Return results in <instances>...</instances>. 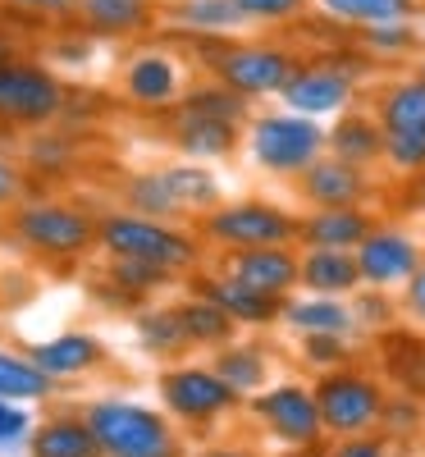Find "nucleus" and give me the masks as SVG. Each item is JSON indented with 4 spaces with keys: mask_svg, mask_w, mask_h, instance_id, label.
Returning <instances> with one entry per match:
<instances>
[{
    "mask_svg": "<svg viewBox=\"0 0 425 457\" xmlns=\"http://www.w3.org/2000/svg\"><path fill=\"white\" fill-rule=\"evenodd\" d=\"M243 19H293L306 0H234Z\"/></svg>",
    "mask_w": 425,
    "mask_h": 457,
    "instance_id": "obj_43",
    "label": "nucleus"
},
{
    "mask_svg": "<svg viewBox=\"0 0 425 457\" xmlns=\"http://www.w3.org/2000/svg\"><path fill=\"white\" fill-rule=\"evenodd\" d=\"M28 453L32 457H101L83 416H51V421L32 426Z\"/></svg>",
    "mask_w": 425,
    "mask_h": 457,
    "instance_id": "obj_20",
    "label": "nucleus"
},
{
    "mask_svg": "<svg viewBox=\"0 0 425 457\" xmlns=\"http://www.w3.org/2000/svg\"><path fill=\"white\" fill-rule=\"evenodd\" d=\"M252 156L270 174H302L316 156H325V129L306 114H265L252 124Z\"/></svg>",
    "mask_w": 425,
    "mask_h": 457,
    "instance_id": "obj_4",
    "label": "nucleus"
},
{
    "mask_svg": "<svg viewBox=\"0 0 425 457\" xmlns=\"http://www.w3.org/2000/svg\"><path fill=\"white\" fill-rule=\"evenodd\" d=\"M321 5L334 19H343V23L371 28V23H403V19H412L416 0H321Z\"/></svg>",
    "mask_w": 425,
    "mask_h": 457,
    "instance_id": "obj_29",
    "label": "nucleus"
},
{
    "mask_svg": "<svg viewBox=\"0 0 425 457\" xmlns=\"http://www.w3.org/2000/svg\"><path fill=\"white\" fill-rule=\"evenodd\" d=\"M384 161L398 165V170L421 174L425 170V133H394V129H384Z\"/></svg>",
    "mask_w": 425,
    "mask_h": 457,
    "instance_id": "obj_35",
    "label": "nucleus"
},
{
    "mask_svg": "<svg viewBox=\"0 0 425 457\" xmlns=\"http://www.w3.org/2000/svg\"><path fill=\"white\" fill-rule=\"evenodd\" d=\"M284 105L306 120H321V114H338L353 101V73L338 64H316V69H293L288 83L279 87Z\"/></svg>",
    "mask_w": 425,
    "mask_h": 457,
    "instance_id": "obj_9",
    "label": "nucleus"
},
{
    "mask_svg": "<svg viewBox=\"0 0 425 457\" xmlns=\"http://www.w3.org/2000/svg\"><path fill=\"white\" fill-rule=\"evenodd\" d=\"M14 5H23V10H51L55 14V10H69L73 0H14Z\"/></svg>",
    "mask_w": 425,
    "mask_h": 457,
    "instance_id": "obj_46",
    "label": "nucleus"
},
{
    "mask_svg": "<svg viewBox=\"0 0 425 457\" xmlns=\"http://www.w3.org/2000/svg\"><path fill=\"white\" fill-rule=\"evenodd\" d=\"M288 457H329V453H325V444H316V448H293Z\"/></svg>",
    "mask_w": 425,
    "mask_h": 457,
    "instance_id": "obj_48",
    "label": "nucleus"
},
{
    "mask_svg": "<svg viewBox=\"0 0 425 457\" xmlns=\"http://www.w3.org/2000/svg\"><path fill=\"white\" fill-rule=\"evenodd\" d=\"M55 394V379L46 370H37L32 357H19L10 348H0V398L5 403H46Z\"/></svg>",
    "mask_w": 425,
    "mask_h": 457,
    "instance_id": "obj_23",
    "label": "nucleus"
},
{
    "mask_svg": "<svg viewBox=\"0 0 425 457\" xmlns=\"http://www.w3.org/2000/svg\"><path fill=\"white\" fill-rule=\"evenodd\" d=\"M206 234L224 243L229 252L238 247H293L297 243V220L270 202H238L224 206L206 220Z\"/></svg>",
    "mask_w": 425,
    "mask_h": 457,
    "instance_id": "obj_7",
    "label": "nucleus"
},
{
    "mask_svg": "<svg viewBox=\"0 0 425 457\" xmlns=\"http://www.w3.org/2000/svg\"><path fill=\"white\" fill-rule=\"evenodd\" d=\"M88 19L105 32H129L142 23V0H83Z\"/></svg>",
    "mask_w": 425,
    "mask_h": 457,
    "instance_id": "obj_34",
    "label": "nucleus"
},
{
    "mask_svg": "<svg viewBox=\"0 0 425 457\" xmlns=\"http://www.w3.org/2000/svg\"><path fill=\"white\" fill-rule=\"evenodd\" d=\"M325 146H329V156L366 170L371 161L384 156V129L375 120H362V114H347V120L334 124V133H325Z\"/></svg>",
    "mask_w": 425,
    "mask_h": 457,
    "instance_id": "obj_22",
    "label": "nucleus"
},
{
    "mask_svg": "<svg viewBox=\"0 0 425 457\" xmlns=\"http://www.w3.org/2000/svg\"><path fill=\"white\" fill-rule=\"evenodd\" d=\"M302 361L316 375H325V370H338L353 361V348H347L343 334H302Z\"/></svg>",
    "mask_w": 425,
    "mask_h": 457,
    "instance_id": "obj_33",
    "label": "nucleus"
},
{
    "mask_svg": "<svg viewBox=\"0 0 425 457\" xmlns=\"http://www.w3.org/2000/svg\"><path fill=\"white\" fill-rule=\"evenodd\" d=\"M403 316L412 320V325H421L425 329V261L412 270V279L403 284Z\"/></svg>",
    "mask_w": 425,
    "mask_h": 457,
    "instance_id": "obj_44",
    "label": "nucleus"
},
{
    "mask_svg": "<svg viewBox=\"0 0 425 457\" xmlns=\"http://www.w3.org/2000/svg\"><path fill=\"white\" fill-rule=\"evenodd\" d=\"M19 238L32 243L37 252L73 256L92 243V220L69 206H28L19 211Z\"/></svg>",
    "mask_w": 425,
    "mask_h": 457,
    "instance_id": "obj_10",
    "label": "nucleus"
},
{
    "mask_svg": "<svg viewBox=\"0 0 425 457\" xmlns=\"http://www.w3.org/2000/svg\"><path fill=\"white\" fill-rule=\"evenodd\" d=\"M247 110V96H238L234 87H202L183 101V114H211V120H229L238 124Z\"/></svg>",
    "mask_w": 425,
    "mask_h": 457,
    "instance_id": "obj_31",
    "label": "nucleus"
},
{
    "mask_svg": "<svg viewBox=\"0 0 425 457\" xmlns=\"http://www.w3.org/2000/svg\"><path fill=\"white\" fill-rule=\"evenodd\" d=\"M297 288L321 293V297H353L362 288L357 256L338 247H306L297 256Z\"/></svg>",
    "mask_w": 425,
    "mask_h": 457,
    "instance_id": "obj_14",
    "label": "nucleus"
},
{
    "mask_svg": "<svg viewBox=\"0 0 425 457\" xmlns=\"http://www.w3.org/2000/svg\"><path fill=\"white\" fill-rule=\"evenodd\" d=\"M138 338H142V348L156 353V357H170V353L188 348L179 312H146V316H138Z\"/></svg>",
    "mask_w": 425,
    "mask_h": 457,
    "instance_id": "obj_30",
    "label": "nucleus"
},
{
    "mask_svg": "<svg viewBox=\"0 0 425 457\" xmlns=\"http://www.w3.org/2000/svg\"><path fill=\"white\" fill-rule=\"evenodd\" d=\"M161 183H165V193L174 197V206H179V211L215 206V197H220V183H215V174H206V170H192V165L161 170Z\"/></svg>",
    "mask_w": 425,
    "mask_h": 457,
    "instance_id": "obj_27",
    "label": "nucleus"
},
{
    "mask_svg": "<svg viewBox=\"0 0 425 457\" xmlns=\"http://www.w3.org/2000/svg\"><path fill=\"white\" fill-rule=\"evenodd\" d=\"M371 228H375V220L362 206H316L306 220H297V243L353 252L371 234Z\"/></svg>",
    "mask_w": 425,
    "mask_h": 457,
    "instance_id": "obj_16",
    "label": "nucleus"
},
{
    "mask_svg": "<svg viewBox=\"0 0 425 457\" xmlns=\"http://www.w3.org/2000/svg\"><path fill=\"white\" fill-rule=\"evenodd\" d=\"M101 243L114 252V256H138V261H151L161 270H188L197 261V247L192 238L174 234V228L156 224V220H142V215H114L101 224Z\"/></svg>",
    "mask_w": 425,
    "mask_h": 457,
    "instance_id": "obj_6",
    "label": "nucleus"
},
{
    "mask_svg": "<svg viewBox=\"0 0 425 457\" xmlns=\"http://www.w3.org/2000/svg\"><path fill=\"white\" fill-rule=\"evenodd\" d=\"M279 320L302 338V334H343L353 338L357 334V316L343 297H321V293H306V297H284L279 302Z\"/></svg>",
    "mask_w": 425,
    "mask_h": 457,
    "instance_id": "obj_17",
    "label": "nucleus"
},
{
    "mask_svg": "<svg viewBox=\"0 0 425 457\" xmlns=\"http://www.w3.org/2000/svg\"><path fill=\"white\" fill-rule=\"evenodd\" d=\"M389 457H394V453H389Z\"/></svg>",
    "mask_w": 425,
    "mask_h": 457,
    "instance_id": "obj_50",
    "label": "nucleus"
},
{
    "mask_svg": "<svg viewBox=\"0 0 425 457\" xmlns=\"http://www.w3.org/2000/svg\"><path fill=\"white\" fill-rule=\"evenodd\" d=\"M60 110V87L51 73L42 69H28V64H0V114L5 120H51Z\"/></svg>",
    "mask_w": 425,
    "mask_h": 457,
    "instance_id": "obj_12",
    "label": "nucleus"
},
{
    "mask_svg": "<svg viewBox=\"0 0 425 457\" xmlns=\"http://www.w3.org/2000/svg\"><path fill=\"white\" fill-rule=\"evenodd\" d=\"M421 79H425V64H421Z\"/></svg>",
    "mask_w": 425,
    "mask_h": 457,
    "instance_id": "obj_49",
    "label": "nucleus"
},
{
    "mask_svg": "<svg viewBox=\"0 0 425 457\" xmlns=\"http://www.w3.org/2000/svg\"><path fill=\"white\" fill-rule=\"evenodd\" d=\"M366 46L371 51H407L412 46V28L403 23H371L366 28Z\"/></svg>",
    "mask_w": 425,
    "mask_h": 457,
    "instance_id": "obj_42",
    "label": "nucleus"
},
{
    "mask_svg": "<svg viewBox=\"0 0 425 457\" xmlns=\"http://www.w3.org/2000/svg\"><path fill=\"white\" fill-rule=\"evenodd\" d=\"M238 142L234 124L229 120H211V114H183V124H179V146L188 151V156H229Z\"/></svg>",
    "mask_w": 425,
    "mask_h": 457,
    "instance_id": "obj_26",
    "label": "nucleus"
},
{
    "mask_svg": "<svg viewBox=\"0 0 425 457\" xmlns=\"http://www.w3.org/2000/svg\"><path fill=\"white\" fill-rule=\"evenodd\" d=\"M161 403L170 416L188 426H206V421H220V416L238 411L243 398L234 394L220 379L215 366H174L161 375Z\"/></svg>",
    "mask_w": 425,
    "mask_h": 457,
    "instance_id": "obj_5",
    "label": "nucleus"
},
{
    "mask_svg": "<svg viewBox=\"0 0 425 457\" xmlns=\"http://www.w3.org/2000/svg\"><path fill=\"white\" fill-rule=\"evenodd\" d=\"M170 270H161V265H151V261H138V256H120L114 261V284H120L124 293H151V288H161Z\"/></svg>",
    "mask_w": 425,
    "mask_h": 457,
    "instance_id": "obj_36",
    "label": "nucleus"
},
{
    "mask_svg": "<svg viewBox=\"0 0 425 457\" xmlns=\"http://www.w3.org/2000/svg\"><path fill=\"white\" fill-rule=\"evenodd\" d=\"M174 87H179V73H174V64L161 60V55H142V60L129 69V92H133L138 101H146V105H165V101L174 96Z\"/></svg>",
    "mask_w": 425,
    "mask_h": 457,
    "instance_id": "obj_28",
    "label": "nucleus"
},
{
    "mask_svg": "<svg viewBox=\"0 0 425 457\" xmlns=\"http://www.w3.org/2000/svg\"><path fill=\"white\" fill-rule=\"evenodd\" d=\"M183 19H188L192 28H206V32L243 23V14H238L234 0H188V5H183Z\"/></svg>",
    "mask_w": 425,
    "mask_h": 457,
    "instance_id": "obj_37",
    "label": "nucleus"
},
{
    "mask_svg": "<svg viewBox=\"0 0 425 457\" xmlns=\"http://www.w3.org/2000/svg\"><path fill=\"white\" fill-rule=\"evenodd\" d=\"M312 394H316V407H321L325 439L379 430V411H384V398H389V389H384L371 370H357L353 361L316 375Z\"/></svg>",
    "mask_w": 425,
    "mask_h": 457,
    "instance_id": "obj_2",
    "label": "nucleus"
},
{
    "mask_svg": "<svg viewBox=\"0 0 425 457\" xmlns=\"http://www.w3.org/2000/svg\"><path fill=\"white\" fill-rule=\"evenodd\" d=\"M215 370L243 403L270 385V357H265V348H252V343H224L215 357Z\"/></svg>",
    "mask_w": 425,
    "mask_h": 457,
    "instance_id": "obj_21",
    "label": "nucleus"
},
{
    "mask_svg": "<svg viewBox=\"0 0 425 457\" xmlns=\"http://www.w3.org/2000/svg\"><path fill=\"white\" fill-rule=\"evenodd\" d=\"M14 193H19V174H14L5 161H0V202H10Z\"/></svg>",
    "mask_w": 425,
    "mask_h": 457,
    "instance_id": "obj_45",
    "label": "nucleus"
},
{
    "mask_svg": "<svg viewBox=\"0 0 425 457\" xmlns=\"http://www.w3.org/2000/svg\"><path fill=\"white\" fill-rule=\"evenodd\" d=\"M83 421L101 448V457H183L179 430L161 411L129 398H96Z\"/></svg>",
    "mask_w": 425,
    "mask_h": 457,
    "instance_id": "obj_1",
    "label": "nucleus"
},
{
    "mask_svg": "<svg viewBox=\"0 0 425 457\" xmlns=\"http://www.w3.org/2000/svg\"><path fill=\"white\" fill-rule=\"evenodd\" d=\"M302 193L312 206H362L366 174L362 165H347L338 156H316L302 170Z\"/></svg>",
    "mask_w": 425,
    "mask_h": 457,
    "instance_id": "obj_15",
    "label": "nucleus"
},
{
    "mask_svg": "<svg viewBox=\"0 0 425 457\" xmlns=\"http://www.w3.org/2000/svg\"><path fill=\"white\" fill-rule=\"evenodd\" d=\"M293 55L275 51V46H238L220 55V79L224 87H234L238 96H265V92H279L293 73Z\"/></svg>",
    "mask_w": 425,
    "mask_h": 457,
    "instance_id": "obj_11",
    "label": "nucleus"
},
{
    "mask_svg": "<svg viewBox=\"0 0 425 457\" xmlns=\"http://www.w3.org/2000/svg\"><path fill=\"white\" fill-rule=\"evenodd\" d=\"M229 275L265 297L284 302L297 288V252L293 247H238V252H229Z\"/></svg>",
    "mask_w": 425,
    "mask_h": 457,
    "instance_id": "obj_13",
    "label": "nucleus"
},
{
    "mask_svg": "<svg viewBox=\"0 0 425 457\" xmlns=\"http://www.w3.org/2000/svg\"><path fill=\"white\" fill-rule=\"evenodd\" d=\"M37 370H46L51 379H79L88 370H96L105 361L101 343L92 334H60L51 343H37V348L28 353Z\"/></svg>",
    "mask_w": 425,
    "mask_h": 457,
    "instance_id": "obj_19",
    "label": "nucleus"
},
{
    "mask_svg": "<svg viewBox=\"0 0 425 457\" xmlns=\"http://www.w3.org/2000/svg\"><path fill=\"white\" fill-rule=\"evenodd\" d=\"M129 202H133L142 215H179V206H174V197L165 193L161 174H146V179H138V183L129 187Z\"/></svg>",
    "mask_w": 425,
    "mask_h": 457,
    "instance_id": "obj_38",
    "label": "nucleus"
},
{
    "mask_svg": "<svg viewBox=\"0 0 425 457\" xmlns=\"http://www.w3.org/2000/svg\"><path fill=\"white\" fill-rule=\"evenodd\" d=\"M247 411L261 421V430L275 439L279 448H316L325 444V426H321V407L312 385L302 379H279V385H265L261 394L247 398Z\"/></svg>",
    "mask_w": 425,
    "mask_h": 457,
    "instance_id": "obj_3",
    "label": "nucleus"
},
{
    "mask_svg": "<svg viewBox=\"0 0 425 457\" xmlns=\"http://www.w3.org/2000/svg\"><path fill=\"white\" fill-rule=\"evenodd\" d=\"M357 256V275H362V288H403L412 279V270L425 261L416 238L403 234V228H371V234L353 247Z\"/></svg>",
    "mask_w": 425,
    "mask_h": 457,
    "instance_id": "obj_8",
    "label": "nucleus"
},
{
    "mask_svg": "<svg viewBox=\"0 0 425 457\" xmlns=\"http://www.w3.org/2000/svg\"><path fill=\"white\" fill-rule=\"evenodd\" d=\"M421 426H425V407L412 394H389V398H384V411H379V435L384 439L416 435Z\"/></svg>",
    "mask_w": 425,
    "mask_h": 457,
    "instance_id": "obj_32",
    "label": "nucleus"
},
{
    "mask_svg": "<svg viewBox=\"0 0 425 457\" xmlns=\"http://www.w3.org/2000/svg\"><path fill=\"white\" fill-rule=\"evenodd\" d=\"M28 435H32V411L23 403H5V398H0V453L19 448Z\"/></svg>",
    "mask_w": 425,
    "mask_h": 457,
    "instance_id": "obj_39",
    "label": "nucleus"
},
{
    "mask_svg": "<svg viewBox=\"0 0 425 457\" xmlns=\"http://www.w3.org/2000/svg\"><path fill=\"white\" fill-rule=\"evenodd\" d=\"M202 297H211L215 307L234 320V325H247V329H270L279 320V297H265L247 284H238L234 275H220L202 288Z\"/></svg>",
    "mask_w": 425,
    "mask_h": 457,
    "instance_id": "obj_18",
    "label": "nucleus"
},
{
    "mask_svg": "<svg viewBox=\"0 0 425 457\" xmlns=\"http://www.w3.org/2000/svg\"><path fill=\"white\" fill-rule=\"evenodd\" d=\"M179 320H183V334L188 343H202V348H224V343H234V320H229L211 297H192L179 307Z\"/></svg>",
    "mask_w": 425,
    "mask_h": 457,
    "instance_id": "obj_25",
    "label": "nucleus"
},
{
    "mask_svg": "<svg viewBox=\"0 0 425 457\" xmlns=\"http://www.w3.org/2000/svg\"><path fill=\"white\" fill-rule=\"evenodd\" d=\"M329 457H389V439H384L379 430H366V435H343L325 448Z\"/></svg>",
    "mask_w": 425,
    "mask_h": 457,
    "instance_id": "obj_40",
    "label": "nucleus"
},
{
    "mask_svg": "<svg viewBox=\"0 0 425 457\" xmlns=\"http://www.w3.org/2000/svg\"><path fill=\"white\" fill-rule=\"evenodd\" d=\"M362 297L357 302H347L357 316V329H371V325H389L394 307H389V297H384V288H357Z\"/></svg>",
    "mask_w": 425,
    "mask_h": 457,
    "instance_id": "obj_41",
    "label": "nucleus"
},
{
    "mask_svg": "<svg viewBox=\"0 0 425 457\" xmlns=\"http://www.w3.org/2000/svg\"><path fill=\"white\" fill-rule=\"evenodd\" d=\"M379 129L394 133H425V79L394 83L379 101Z\"/></svg>",
    "mask_w": 425,
    "mask_h": 457,
    "instance_id": "obj_24",
    "label": "nucleus"
},
{
    "mask_svg": "<svg viewBox=\"0 0 425 457\" xmlns=\"http://www.w3.org/2000/svg\"><path fill=\"white\" fill-rule=\"evenodd\" d=\"M197 457H261V453H252V448H206Z\"/></svg>",
    "mask_w": 425,
    "mask_h": 457,
    "instance_id": "obj_47",
    "label": "nucleus"
}]
</instances>
